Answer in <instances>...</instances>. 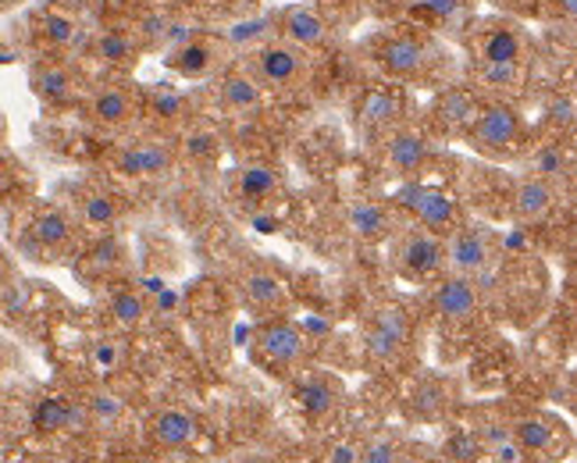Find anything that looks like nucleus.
Returning <instances> with one entry per match:
<instances>
[{"instance_id":"1","label":"nucleus","mask_w":577,"mask_h":463,"mask_svg":"<svg viewBox=\"0 0 577 463\" xmlns=\"http://www.w3.org/2000/svg\"><path fill=\"white\" fill-rule=\"evenodd\" d=\"M471 143L482 154H496V157L510 154L517 143H521V118H517V111L507 104L485 108L471 125Z\"/></svg>"},{"instance_id":"2","label":"nucleus","mask_w":577,"mask_h":463,"mask_svg":"<svg viewBox=\"0 0 577 463\" xmlns=\"http://www.w3.org/2000/svg\"><path fill=\"white\" fill-rule=\"evenodd\" d=\"M399 200L407 204L417 222H421L428 232H435V236H445V232H456V200L445 193V190H431V185H410V190H403Z\"/></svg>"},{"instance_id":"3","label":"nucleus","mask_w":577,"mask_h":463,"mask_svg":"<svg viewBox=\"0 0 577 463\" xmlns=\"http://www.w3.org/2000/svg\"><path fill=\"white\" fill-rule=\"evenodd\" d=\"M399 268L414 274V279H421V274H431L442 268L445 260V246L439 242L435 232H410V236H403L399 250H396Z\"/></svg>"},{"instance_id":"4","label":"nucleus","mask_w":577,"mask_h":463,"mask_svg":"<svg viewBox=\"0 0 577 463\" xmlns=\"http://www.w3.org/2000/svg\"><path fill=\"white\" fill-rule=\"evenodd\" d=\"M493 257V246L482 228H456L450 232V242H445V260L456 274H474L488 264Z\"/></svg>"},{"instance_id":"5","label":"nucleus","mask_w":577,"mask_h":463,"mask_svg":"<svg viewBox=\"0 0 577 463\" xmlns=\"http://www.w3.org/2000/svg\"><path fill=\"white\" fill-rule=\"evenodd\" d=\"M431 307L442 317V321H453V325H464L478 310V293H474V285L460 274V279H445L435 296H431Z\"/></svg>"},{"instance_id":"6","label":"nucleus","mask_w":577,"mask_h":463,"mask_svg":"<svg viewBox=\"0 0 577 463\" xmlns=\"http://www.w3.org/2000/svg\"><path fill=\"white\" fill-rule=\"evenodd\" d=\"M303 331L293 321H268L257 331V350L264 353L271 364H296L303 353Z\"/></svg>"},{"instance_id":"7","label":"nucleus","mask_w":577,"mask_h":463,"mask_svg":"<svg viewBox=\"0 0 577 463\" xmlns=\"http://www.w3.org/2000/svg\"><path fill=\"white\" fill-rule=\"evenodd\" d=\"M279 29H282V36L293 43V47H303V50L321 47L325 36H328V25H325L321 14H317L314 8H303V4L285 8L282 19H279Z\"/></svg>"},{"instance_id":"8","label":"nucleus","mask_w":577,"mask_h":463,"mask_svg":"<svg viewBox=\"0 0 577 463\" xmlns=\"http://www.w3.org/2000/svg\"><path fill=\"white\" fill-rule=\"evenodd\" d=\"M556 204V190L550 185V179L542 176H531V179H521L513 190V211L521 222H542L545 214L553 211Z\"/></svg>"},{"instance_id":"9","label":"nucleus","mask_w":577,"mask_h":463,"mask_svg":"<svg viewBox=\"0 0 577 463\" xmlns=\"http://www.w3.org/2000/svg\"><path fill=\"white\" fill-rule=\"evenodd\" d=\"M410 336V325H407V314L396 310V307H385L374 317V325L367 331V346L374 357H393L403 342Z\"/></svg>"},{"instance_id":"10","label":"nucleus","mask_w":577,"mask_h":463,"mask_svg":"<svg viewBox=\"0 0 577 463\" xmlns=\"http://www.w3.org/2000/svg\"><path fill=\"white\" fill-rule=\"evenodd\" d=\"M378 65L393 79H410L414 71H421V65H425V47L410 36H396L378 50Z\"/></svg>"},{"instance_id":"11","label":"nucleus","mask_w":577,"mask_h":463,"mask_svg":"<svg viewBox=\"0 0 577 463\" xmlns=\"http://www.w3.org/2000/svg\"><path fill=\"white\" fill-rule=\"evenodd\" d=\"M513 436H517V442L524 445V453H531V456H550V453H556L559 425L553 421V417L531 414V417H521V421L513 425Z\"/></svg>"},{"instance_id":"12","label":"nucleus","mask_w":577,"mask_h":463,"mask_svg":"<svg viewBox=\"0 0 577 463\" xmlns=\"http://www.w3.org/2000/svg\"><path fill=\"white\" fill-rule=\"evenodd\" d=\"M257 68H261V79L271 86H288L299 76V54L285 43H268V47L257 50Z\"/></svg>"},{"instance_id":"13","label":"nucleus","mask_w":577,"mask_h":463,"mask_svg":"<svg viewBox=\"0 0 577 463\" xmlns=\"http://www.w3.org/2000/svg\"><path fill=\"white\" fill-rule=\"evenodd\" d=\"M150 436L157 445H165V450H182L185 442H193L196 421H193V414H185V410H161L154 417Z\"/></svg>"},{"instance_id":"14","label":"nucleus","mask_w":577,"mask_h":463,"mask_svg":"<svg viewBox=\"0 0 577 463\" xmlns=\"http://www.w3.org/2000/svg\"><path fill=\"white\" fill-rule=\"evenodd\" d=\"M118 168L125 176H165L171 168V154L161 143H139V147L125 150L118 157Z\"/></svg>"},{"instance_id":"15","label":"nucleus","mask_w":577,"mask_h":463,"mask_svg":"<svg viewBox=\"0 0 577 463\" xmlns=\"http://www.w3.org/2000/svg\"><path fill=\"white\" fill-rule=\"evenodd\" d=\"M86 425V414L79 407H71L65 399H39L36 410H33V428L39 431H65V428H76Z\"/></svg>"},{"instance_id":"16","label":"nucleus","mask_w":577,"mask_h":463,"mask_svg":"<svg viewBox=\"0 0 577 463\" xmlns=\"http://www.w3.org/2000/svg\"><path fill=\"white\" fill-rule=\"evenodd\" d=\"M388 161H393V168L403 171V176H414V171L428 161V143L417 133H399L388 143Z\"/></svg>"},{"instance_id":"17","label":"nucleus","mask_w":577,"mask_h":463,"mask_svg":"<svg viewBox=\"0 0 577 463\" xmlns=\"http://www.w3.org/2000/svg\"><path fill=\"white\" fill-rule=\"evenodd\" d=\"M242 293H247V300L253 303V307H282L285 303V285L275 279V274H264V271H253L242 279Z\"/></svg>"},{"instance_id":"18","label":"nucleus","mask_w":577,"mask_h":463,"mask_svg":"<svg viewBox=\"0 0 577 463\" xmlns=\"http://www.w3.org/2000/svg\"><path fill=\"white\" fill-rule=\"evenodd\" d=\"M346 218H350V228L357 232L360 239H378V236H385V228H388L385 211L378 204H371V200H357Z\"/></svg>"},{"instance_id":"19","label":"nucleus","mask_w":577,"mask_h":463,"mask_svg":"<svg viewBox=\"0 0 577 463\" xmlns=\"http://www.w3.org/2000/svg\"><path fill=\"white\" fill-rule=\"evenodd\" d=\"M399 114V100L396 93H388V90H374L364 97V104H360V122L371 125V128H382L388 125Z\"/></svg>"},{"instance_id":"20","label":"nucleus","mask_w":577,"mask_h":463,"mask_svg":"<svg viewBox=\"0 0 577 463\" xmlns=\"http://www.w3.org/2000/svg\"><path fill=\"white\" fill-rule=\"evenodd\" d=\"M482 61H521V36L513 29H493L482 43Z\"/></svg>"},{"instance_id":"21","label":"nucleus","mask_w":577,"mask_h":463,"mask_svg":"<svg viewBox=\"0 0 577 463\" xmlns=\"http://www.w3.org/2000/svg\"><path fill=\"white\" fill-rule=\"evenodd\" d=\"M222 97L233 111H253L257 104H261V86L247 76H225Z\"/></svg>"},{"instance_id":"22","label":"nucleus","mask_w":577,"mask_h":463,"mask_svg":"<svg viewBox=\"0 0 577 463\" xmlns=\"http://www.w3.org/2000/svg\"><path fill=\"white\" fill-rule=\"evenodd\" d=\"M33 90L43 100H65L71 93V76L57 65H39L33 71Z\"/></svg>"},{"instance_id":"23","label":"nucleus","mask_w":577,"mask_h":463,"mask_svg":"<svg viewBox=\"0 0 577 463\" xmlns=\"http://www.w3.org/2000/svg\"><path fill=\"white\" fill-rule=\"evenodd\" d=\"M239 190H242V196H247V200H268L271 193L279 190L275 168H268V165H250V168H242Z\"/></svg>"},{"instance_id":"24","label":"nucleus","mask_w":577,"mask_h":463,"mask_svg":"<svg viewBox=\"0 0 577 463\" xmlns=\"http://www.w3.org/2000/svg\"><path fill=\"white\" fill-rule=\"evenodd\" d=\"M439 122H442L445 128L474 125V100H471V93H464V90L445 93L442 104H439Z\"/></svg>"},{"instance_id":"25","label":"nucleus","mask_w":577,"mask_h":463,"mask_svg":"<svg viewBox=\"0 0 577 463\" xmlns=\"http://www.w3.org/2000/svg\"><path fill=\"white\" fill-rule=\"evenodd\" d=\"M33 236H36L39 246H61L71 236V225H68V218L61 211H43L39 218L33 222Z\"/></svg>"},{"instance_id":"26","label":"nucleus","mask_w":577,"mask_h":463,"mask_svg":"<svg viewBox=\"0 0 577 463\" xmlns=\"http://www.w3.org/2000/svg\"><path fill=\"white\" fill-rule=\"evenodd\" d=\"M93 114L100 122L118 125V122L128 118V114H133V104H128V97L122 90H100L97 100H93Z\"/></svg>"},{"instance_id":"27","label":"nucleus","mask_w":577,"mask_h":463,"mask_svg":"<svg viewBox=\"0 0 577 463\" xmlns=\"http://www.w3.org/2000/svg\"><path fill=\"white\" fill-rule=\"evenodd\" d=\"M485 453V439L474 436V431H456V436L445 442V460L450 463H478Z\"/></svg>"},{"instance_id":"28","label":"nucleus","mask_w":577,"mask_h":463,"mask_svg":"<svg viewBox=\"0 0 577 463\" xmlns=\"http://www.w3.org/2000/svg\"><path fill=\"white\" fill-rule=\"evenodd\" d=\"M97 57L100 61H111V65H125L136 57V43L125 33H104L97 39Z\"/></svg>"},{"instance_id":"29","label":"nucleus","mask_w":577,"mask_h":463,"mask_svg":"<svg viewBox=\"0 0 577 463\" xmlns=\"http://www.w3.org/2000/svg\"><path fill=\"white\" fill-rule=\"evenodd\" d=\"M171 65H176L182 76H204V71L211 68V47L207 43H185Z\"/></svg>"},{"instance_id":"30","label":"nucleus","mask_w":577,"mask_h":463,"mask_svg":"<svg viewBox=\"0 0 577 463\" xmlns=\"http://www.w3.org/2000/svg\"><path fill=\"white\" fill-rule=\"evenodd\" d=\"M111 314L118 317L122 325H139L143 314H147V303H143V296L133 293V289H122V293L111 296Z\"/></svg>"},{"instance_id":"31","label":"nucleus","mask_w":577,"mask_h":463,"mask_svg":"<svg viewBox=\"0 0 577 463\" xmlns=\"http://www.w3.org/2000/svg\"><path fill=\"white\" fill-rule=\"evenodd\" d=\"M299 403H303V410L307 414H328L331 410V388L325 382H303L299 385Z\"/></svg>"},{"instance_id":"32","label":"nucleus","mask_w":577,"mask_h":463,"mask_svg":"<svg viewBox=\"0 0 577 463\" xmlns=\"http://www.w3.org/2000/svg\"><path fill=\"white\" fill-rule=\"evenodd\" d=\"M43 33H47V39L50 43H57V47H68V43H76V36H79V25L68 19V14H47L43 19Z\"/></svg>"},{"instance_id":"33","label":"nucleus","mask_w":577,"mask_h":463,"mask_svg":"<svg viewBox=\"0 0 577 463\" xmlns=\"http://www.w3.org/2000/svg\"><path fill=\"white\" fill-rule=\"evenodd\" d=\"M442 403H445V393L439 385H421L414 393V407H417V414H425V417H435L442 410Z\"/></svg>"},{"instance_id":"34","label":"nucleus","mask_w":577,"mask_h":463,"mask_svg":"<svg viewBox=\"0 0 577 463\" xmlns=\"http://www.w3.org/2000/svg\"><path fill=\"white\" fill-rule=\"evenodd\" d=\"M482 79L488 86H510L517 82V61H482Z\"/></svg>"},{"instance_id":"35","label":"nucleus","mask_w":577,"mask_h":463,"mask_svg":"<svg viewBox=\"0 0 577 463\" xmlns=\"http://www.w3.org/2000/svg\"><path fill=\"white\" fill-rule=\"evenodd\" d=\"M114 200L108 196H90L86 200V222H93V225H111L114 222Z\"/></svg>"},{"instance_id":"36","label":"nucleus","mask_w":577,"mask_h":463,"mask_svg":"<svg viewBox=\"0 0 577 463\" xmlns=\"http://www.w3.org/2000/svg\"><path fill=\"white\" fill-rule=\"evenodd\" d=\"M360 463H396V442L393 439H374L364 453H360Z\"/></svg>"},{"instance_id":"37","label":"nucleus","mask_w":577,"mask_h":463,"mask_svg":"<svg viewBox=\"0 0 577 463\" xmlns=\"http://www.w3.org/2000/svg\"><path fill=\"white\" fill-rule=\"evenodd\" d=\"M154 111L165 118H179L182 114V97L176 90H154Z\"/></svg>"},{"instance_id":"38","label":"nucleus","mask_w":577,"mask_h":463,"mask_svg":"<svg viewBox=\"0 0 577 463\" xmlns=\"http://www.w3.org/2000/svg\"><path fill=\"white\" fill-rule=\"evenodd\" d=\"M211 150H214V136L196 133V136L190 139V154H193V157H207Z\"/></svg>"},{"instance_id":"39","label":"nucleus","mask_w":577,"mask_h":463,"mask_svg":"<svg viewBox=\"0 0 577 463\" xmlns=\"http://www.w3.org/2000/svg\"><path fill=\"white\" fill-rule=\"evenodd\" d=\"M93 410H97V417H114V414H118V407H114L111 396H97L93 399Z\"/></svg>"},{"instance_id":"40","label":"nucleus","mask_w":577,"mask_h":463,"mask_svg":"<svg viewBox=\"0 0 577 463\" xmlns=\"http://www.w3.org/2000/svg\"><path fill=\"white\" fill-rule=\"evenodd\" d=\"M331 463H360V453L353 450V445H339V450L331 453Z\"/></svg>"},{"instance_id":"41","label":"nucleus","mask_w":577,"mask_h":463,"mask_svg":"<svg viewBox=\"0 0 577 463\" xmlns=\"http://www.w3.org/2000/svg\"><path fill=\"white\" fill-rule=\"evenodd\" d=\"M93 360H97L100 368H111V364H114V346H108V342H104V346H97V350H93Z\"/></svg>"},{"instance_id":"42","label":"nucleus","mask_w":577,"mask_h":463,"mask_svg":"<svg viewBox=\"0 0 577 463\" xmlns=\"http://www.w3.org/2000/svg\"><path fill=\"white\" fill-rule=\"evenodd\" d=\"M425 4L435 14H453L456 11V0H425Z\"/></svg>"},{"instance_id":"43","label":"nucleus","mask_w":577,"mask_h":463,"mask_svg":"<svg viewBox=\"0 0 577 463\" xmlns=\"http://www.w3.org/2000/svg\"><path fill=\"white\" fill-rule=\"evenodd\" d=\"M559 8H564L570 19H577V0H559Z\"/></svg>"},{"instance_id":"44","label":"nucleus","mask_w":577,"mask_h":463,"mask_svg":"<svg viewBox=\"0 0 577 463\" xmlns=\"http://www.w3.org/2000/svg\"><path fill=\"white\" fill-rule=\"evenodd\" d=\"M68 4H90V0H68Z\"/></svg>"}]
</instances>
